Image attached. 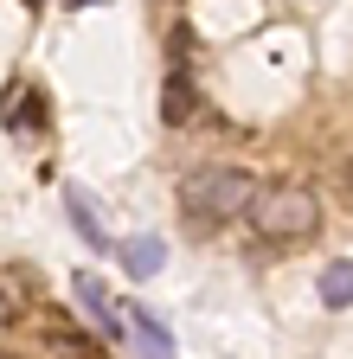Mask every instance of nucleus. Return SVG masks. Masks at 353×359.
Listing matches in <instances>:
<instances>
[{
	"mask_svg": "<svg viewBox=\"0 0 353 359\" xmlns=\"http://www.w3.org/2000/svg\"><path fill=\"white\" fill-rule=\"evenodd\" d=\"M257 199V173L232 167V161H199L180 173V205L199 218V224H225V218H244Z\"/></svg>",
	"mask_w": 353,
	"mask_h": 359,
	"instance_id": "nucleus-1",
	"label": "nucleus"
},
{
	"mask_svg": "<svg viewBox=\"0 0 353 359\" xmlns=\"http://www.w3.org/2000/svg\"><path fill=\"white\" fill-rule=\"evenodd\" d=\"M122 334H135L148 359H173V334L161 327V314H154V308H122Z\"/></svg>",
	"mask_w": 353,
	"mask_h": 359,
	"instance_id": "nucleus-3",
	"label": "nucleus"
},
{
	"mask_svg": "<svg viewBox=\"0 0 353 359\" xmlns=\"http://www.w3.org/2000/svg\"><path fill=\"white\" fill-rule=\"evenodd\" d=\"M321 302H328L334 314H347V302H353V263H347V257H334V263L321 269Z\"/></svg>",
	"mask_w": 353,
	"mask_h": 359,
	"instance_id": "nucleus-6",
	"label": "nucleus"
},
{
	"mask_svg": "<svg viewBox=\"0 0 353 359\" xmlns=\"http://www.w3.org/2000/svg\"><path fill=\"white\" fill-rule=\"evenodd\" d=\"M7 321H13V302H7V295H0V327H7Z\"/></svg>",
	"mask_w": 353,
	"mask_h": 359,
	"instance_id": "nucleus-10",
	"label": "nucleus"
},
{
	"mask_svg": "<svg viewBox=\"0 0 353 359\" xmlns=\"http://www.w3.org/2000/svg\"><path fill=\"white\" fill-rule=\"evenodd\" d=\"M161 257H167V250H161V238H128V244H122V269H128L135 283H148V276H154Z\"/></svg>",
	"mask_w": 353,
	"mask_h": 359,
	"instance_id": "nucleus-5",
	"label": "nucleus"
},
{
	"mask_svg": "<svg viewBox=\"0 0 353 359\" xmlns=\"http://www.w3.org/2000/svg\"><path fill=\"white\" fill-rule=\"evenodd\" d=\"M0 122H7V128H39V122H46V116H39V97H32V90H7Z\"/></svg>",
	"mask_w": 353,
	"mask_h": 359,
	"instance_id": "nucleus-9",
	"label": "nucleus"
},
{
	"mask_svg": "<svg viewBox=\"0 0 353 359\" xmlns=\"http://www.w3.org/2000/svg\"><path fill=\"white\" fill-rule=\"evenodd\" d=\"M161 116H167V122H187V116H193V77H187V71L167 77V90H161Z\"/></svg>",
	"mask_w": 353,
	"mask_h": 359,
	"instance_id": "nucleus-8",
	"label": "nucleus"
},
{
	"mask_svg": "<svg viewBox=\"0 0 353 359\" xmlns=\"http://www.w3.org/2000/svg\"><path fill=\"white\" fill-rule=\"evenodd\" d=\"M71 295H77L84 308H91V314H97V327H103L109 340H128V334H122V308L109 302V289H103L97 276H71Z\"/></svg>",
	"mask_w": 353,
	"mask_h": 359,
	"instance_id": "nucleus-4",
	"label": "nucleus"
},
{
	"mask_svg": "<svg viewBox=\"0 0 353 359\" xmlns=\"http://www.w3.org/2000/svg\"><path fill=\"white\" fill-rule=\"evenodd\" d=\"M257 224V238L263 244H302V238H315L321 231V193L315 187H302V180H283V187H257L251 212Z\"/></svg>",
	"mask_w": 353,
	"mask_h": 359,
	"instance_id": "nucleus-2",
	"label": "nucleus"
},
{
	"mask_svg": "<svg viewBox=\"0 0 353 359\" xmlns=\"http://www.w3.org/2000/svg\"><path fill=\"white\" fill-rule=\"evenodd\" d=\"M65 205H71V218H77V231H84V244H109V231H103V224H97V205H91V193H84V187H71L65 193Z\"/></svg>",
	"mask_w": 353,
	"mask_h": 359,
	"instance_id": "nucleus-7",
	"label": "nucleus"
}]
</instances>
